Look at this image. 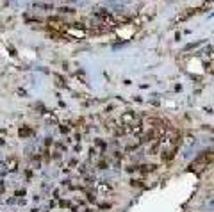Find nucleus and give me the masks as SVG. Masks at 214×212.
<instances>
[{
    "label": "nucleus",
    "mask_w": 214,
    "mask_h": 212,
    "mask_svg": "<svg viewBox=\"0 0 214 212\" xmlns=\"http://www.w3.org/2000/svg\"><path fill=\"white\" fill-rule=\"evenodd\" d=\"M32 132H34V130H32V128H29V127H21V128H20V132H18V134H20V136H21V137H29V136H32Z\"/></svg>",
    "instance_id": "obj_1"
},
{
    "label": "nucleus",
    "mask_w": 214,
    "mask_h": 212,
    "mask_svg": "<svg viewBox=\"0 0 214 212\" xmlns=\"http://www.w3.org/2000/svg\"><path fill=\"white\" fill-rule=\"evenodd\" d=\"M34 7H39V9H52V5H48V4H34Z\"/></svg>",
    "instance_id": "obj_2"
},
{
    "label": "nucleus",
    "mask_w": 214,
    "mask_h": 212,
    "mask_svg": "<svg viewBox=\"0 0 214 212\" xmlns=\"http://www.w3.org/2000/svg\"><path fill=\"white\" fill-rule=\"evenodd\" d=\"M59 11H61V12H73V9H70V7H61Z\"/></svg>",
    "instance_id": "obj_3"
}]
</instances>
